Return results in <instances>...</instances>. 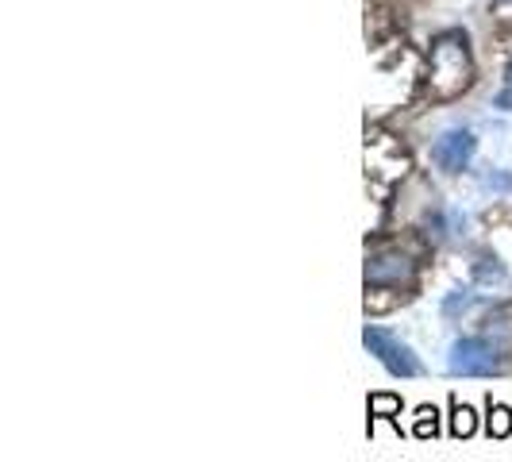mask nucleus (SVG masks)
<instances>
[{"mask_svg":"<svg viewBox=\"0 0 512 462\" xmlns=\"http://www.w3.org/2000/svg\"><path fill=\"white\" fill-rule=\"evenodd\" d=\"M474 147H478V143H474V135H470V131H447L436 147H432V158H436L447 174H455V170H462V166L470 162Z\"/></svg>","mask_w":512,"mask_h":462,"instance_id":"20e7f679","label":"nucleus"},{"mask_svg":"<svg viewBox=\"0 0 512 462\" xmlns=\"http://www.w3.org/2000/svg\"><path fill=\"white\" fill-rule=\"evenodd\" d=\"M474 428H478L474 409H470V405H459V401H451V436L466 439V436H474Z\"/></svg>","mask_w":512,"mask_h":462,"instance_id":"423d86ee","label":"nucleus"},{"mask_svg":"<svg viewBox=\"0 0 512 462\" xmlns=\"http://www.w3.org/2000/svg\"><path fill=\"white\" fill-rule=\"evenodd\" d=\"M486 432L493 439H505L512 436V409L509 405H493V397H489V420H486Z\"/></svg>","mask_w":512,"mask_h":462,"instance_id":"0eeeda50","label":"nucleus"},{"mask_svg":"<svg viewBox=\"0 0 512 462\" xmlns=\"http://www.w3.org/2000/svg\"><path fill=\"white\" fill-rule=\"evenodd\" d=\"M474 278H478V282H501V278H505V266H501V262H493V266H474Z\"/></svg>","mask_w":512,"mask_h":462,"instance_id":"9d476101","label":"nucleus"},{"mask_svg":"<svg viewBox=\"0 0 512 462\" xmlns=\"http://www.w3.org/2000/svg\"><path fill=\"white\" fill-rule=\"evenodd\" d=\"M412 278H416V266L401 255H385L366 262V285H409Z\"/></svg>","mask_w":512,"mask_h":462,"instance_id":"39448f33","label":"nucleus"},{"mask_svg":"<svg viewBox=\"0 0 512 462\" xmlns=\"http://www.w3.org/2000/svg\"><path fill=\"white\" fill-rule=\"evenodd\" d=\"M470 51L462 35H443L432 47V89L436 97H455L470 85Z\"/></svg>","mask_w":512,"mask_h":462,"instance_id":"f257e3e1","label":"nucleus"},{"mask_svg":"<svg viewBox=\"0 0 512 462\" xmlns=\"http://www.w3.org/2000/svg\"><path fill=\"white\" fill-rule=\"evenodd\" d=\"M447 370L455 378H493V374L505 370V359L489 339H455Z\"/></svg>","mask_w":512,"mask_h":462,"instance_id":"f03ea898","label":"nucleus"},{"mask_svg":"<svg viewBox=\"0 0 512 462\" xmlns=\"http://www.w3.org/2000/svg\"><path fill=\"white\" fill-rule=\"evenodd\" d=\"M412 436L420 439H436L439 436V412L436 409H416V424H412Z\"/></svg>","mask_w":512,"mask_h":462,"instance_id":"6e6552de","label":"nucleus"},{"mask_svg":"<svg viewBox=\"0 0 512 462\" xmlns=\"http://www.w3.org/2000/svg\"><path fill=\"white\" fill-rule=\"evenodd\" d=\"M362 343H366V351H370V355H378V359H382V366L393 374V378H420V374H424V366H420V359L412 355V347L409 343H401L393 332H385V328H370V324H366Z\"/></svg>","mask_w":512,"mask_h":462,"instance_id":"7ed1b4c3","label":"nucleus"},{"mask_svg":"<svg viewBox=\"0 0 512 462\" xmlns=\"http://www.w3.org/2000/svg\"><path fill=\"white\" fill-rule=\"evenodd\" d=\"M370 416H385V420H393L397 412H401V397H393V393H370Z\"/></svg>","mask_w":512,"mask_h":462,"instance_id":"1a4fd4ad","label":"nucleus"}]
</instances>
